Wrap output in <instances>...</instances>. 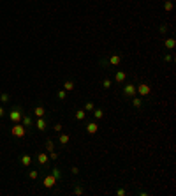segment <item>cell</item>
Instances as JSON below:
<instances>
[{
  "label": "cell",
  "instance_id": "obj_29",
  "mask_svg": "<svg viewBox=\"0 0 176 196\" xmlns=\"http://www.w3.org/2000/svg\"><path fill=\"white\" fill-rule=\"evenodd\" d=\"M48 156H49V159H53V161H56V159H58V154H56L55 150H53V152H48Z\"/></svg>",
  "mask_w": 176,
  "mask_h": 196
},
{
  "label": "cell",
  "instance_id": "obj_6",
  "mask_svg": "<svg viewBox=\"0 0 176 196\" xmlns=\"http://www.w3.org/2000/svg\"><path fill=\"white\" fill-rule=\"evenodd\" d=\"M106 62H108V65H118V64L122 62V57H120L118 53H113L111 57L106 58Z\"/></svg>",
  "mask_w": 176,
  "mask_h": 196
},
{
  "label": "cell",
  "instance_id": "obj_23",
  "mask_svg": "<svg viewBox=\"0 0 176 196\" xmlns=\"http://www.w3.org/2000/svg\"><path fill=\"white\" fill-rule=\"evenodd\" d=\"M93 108H95V104H93L92 101H86V104H85V111H93Z\"/></svg>",
  "mask_w": 176,
  "mask_h": 196
},
{
  "label": "cell",
  "instance_id": "obj_8",
  "mask_svg": "<svg viewBox=\"0 0 176 196\" xmlns=\"http://www.w3.org/2000/svg\"><path fill=\"white\" fill-rule=\"evenodd\" d=\"M35 127H37L39 131H44V129L48 127V122H46V118H44V117H37V122H35Z\"/></svg>",
  "mask_w": 176,
  "mask_h": 196
},
{
  "label": "cell",
  "instance_id": "obj_11",
  "mask_svg": "<svg viewBox=\"0 0 176 196\" xmlns=\"http://www.w3.org/2000/svg\"><path fill=\"white\" fill-rule=\"evenodd\" d=\"M21 122H23V126H25V127H32V126H33V120H32V117H30V115H25V113H23V118H21Z\"/></svg>",
  "mask_w": 176,
  "mask_h": 196
},
{
  "label": "cell",
  "instance_id": "obj_13",
  "mask_svg": "<svg viewBox=\"0 0 176 196\" xmlns=\"http://www.w3.org/2000/svg\"><path fill=\"white\" fill-rule=\"evenodd\" d=\"M33 115H35V117H44V115H46L44 106H35V108H33Z\"/></svg>",
  "mask_w": 176,
  "mask_h": 196
},
{
  "label": "cell",
  "instance_id": "obj_32",
  "mask_svg": "<svg viewBox=\"0 0 176 196\" xmlns=\"http://www.w3.org/2000/svg\"><path fill=\"white\" fill-rule=\"evenodd\" d=\"M71 173H72V175H78V173H79V168H78V166H72V168H71Z\"/></svg>",
  "mask_w": 176,
  "mask_h": 196
},
{
  "label": "cell",
  "instance_id": "obj_7",
  "mask_svg": "<svg viewBox=\"0 0 176 196\" xmlns=\"http://www.w3.org/2000/svg\"><path fill=\"white\" fill-rule=\"evenodd\" d=\"M125 80H127V73L125 71H116L115 73V81L116 83H123Z\"/></svg>",
  "mask_w": 176,
  "mask_h": 196
},
{
  "label": "cell",
  "instance_id": "obj_20",
  "mask_svg": "<svg viewBox=\"0 0 176 196\" xmlns=\"http://www.w3.org/2000/svg\"><path fill=\"white\" fill-rule=\"evenodd\" d=\"M69 140H71V138H69V134H60V136H58L60 145H67V143H69Z\"/></svg>",
  "mask_w": 176,
  "mask_h": 196
},
{
  "label": "cell",
  "instance_id": "obj_5",
  "mask_svg": "<svg viewBox=\"0 0 176 196\" xmlns=\"http://www.w3.org/2000/svg\"><path fill=\"white\" fill-rule=\"evenodd\" d=\"M56 182H58V180H56V179H55V177L49 173V175H46V177H44L42 186H44L46 189H51V187H55V184H56Z\"/></svg>",
  "mask_w": 176,
  "mask_h": 196
},
{
  "label": "cell",
  "instance_id": "obj_17",
  "mask_svg": "<svg viewBox=\"0 0 176 196\" xmlns=\"http://www.w3.org/2000/svg\"><path fill=\"white\" fill-rule=\"evenodd\" d=\"M63 90H65V92H72V90H74V81L67 80V81L63 83Z\"/></svg>",
  "mask_w": 176,
  "mask_h": 196
},
{
  "label": "cell",
  "instance_id": "obj_28",
  "mask_svg": "<svg viewBox=\"0 0 176 196\" xmlns=\"http://www.w3.org/2000/svg\"><path fill=\"white\" fill-rule=\"evenodd\" d=\"M65 97H67V92H65V90H60V92H58V99H60V101H63Z\"/></svg>",
  "mask_w": 176,
  "mask_h": 196
},
{
  "label": "cell",
  "instance_id": "obj_12",
  "mask_svg": "<svg viewBox=\"0 0 176 196\" xmlns=\"http://www.w3.org/2000/svg\"><path fill=\"white\" fill-rule=\"evenodd\" d=\"M19 163H21L23 166H30V164H32V157H30L28 154H23V156L19 157Z\"/></svg>",
  "mask_w": 176,
  "mask_h": 196
},
{
  "label": "cell",
  "instance_id": "obj_27",
  "mask_svg": "<svg viewBox=\"0 0 176 196\" xmlns=\"http://www.w3.org/2000/svg\"><path fill=\"white\" fill-rule=\"evenodd\" d=\"M28 177H30V179H32V180H35V179H37V177H39V172H37V170H32V172H30V173H28Z\"/></svg>",
  "mask_w": 176,
  "mask_h": 196
},
{
  "label": "cell",
  "instance_id": "obj_21",
  "mask_svg": "<svg viewBox=\"0 0 176 196\" xmlns=\"http://www.w3.org/2000/svg\"><path fill=\"white\" fill-rule=\"evenodd\" d=\"M132 106H134V108H141V106H143V99H138V95L132 97Z\"/></svg>",
  "mask_w": 176,
  "mask_h": 196
},
{
  "label": "cell",
  "instance_id": "obj_14",
  "mask_svg": "<svg viewBox=\"0 0 176 196\" xmlns=\"http://www.w3.org/2000/svg\"><path fill=\"white\" fill-rule=\"evenodd\" d=\"M164 46H166L167 50H173V48L176 46V41L173 39V37H167V39L164 41Z\"/></svg>",
  "mask_w": 176,
  "mask_h": 196
},
{
  "label": "cell",
  "instance_id": "obj_10",
  "mask_svg": "<svg viewBox=\"0 0 176 196\" xmlns=\"http://www.w3.org/2000/svg\"><path fill=\"white\" fill-rule=\"evenodd\" d=\"M97 131H99L97 122H88V124H86V133H88V134H95Z\"/></svg>",
  "mask_w": 176,
  "mask_h": 196
},
{
  "label": "cell",
  "instance_id": "obj_18",
  "mask_svg": "<svg viewBox=\"0 0 176 196\" xmlns=\"http://www.w3.org/2000/svg\"><path fill=\"white\" fill-rule=\"evenodd\" d=\"M92 113H93V117H95L97 120H100V118L104 117V111H102L100 108H93V111H92Z\"/></svg>",
  "mask_w": 176,
  "mask_h": 196
},
{
  "label": "cell",
  "instance_id": "obj_19",
  "mask_svg": "<svg viewBox=\"0 0 176 196\" xmlns=\"http://www.w3.org/2000/svg\"><path fill=\"white\" fill-rule=\"evenodd\" d=\"M85 117H86V111H85V110H78V111H76V120L81 122V120H85Z\"/></svg>",
  "mask_w": 176,
  "mask_h": 196
},
{
  "label": "cell",
  "instance_id": "obj_26",
  "mask_svg": "<svg viewBox=\"0 0 176 196\" xmlns=\"http://www.w3.org/2000/svg\"><path fill=\"white\" fill-rule=\"evenodd\" d=\"M164 62H175V55H173V53H167V55L164 57Z\"/></svg>",
  "mask_w": 176,
  "mask_h": 196
},
{
  "label": "cell",
  "instance_id": "obj_34",
  "mask_svg": "<svg viewBox=\"0 0 176 196\" xmlns=\"http://www.w3.org/2000/svg\"><path fill=\"white\" fill-rule=\"evenodd\" d=\"M125 193H127L125 189H118V191H116V195L118 196H125Z\"/></svg>",
  "mask_w": 176,
  "mask_h": 196
},
{
  "label": "cell",
  "instance_id": "obj_25",
  "mask_svg": "<svg viewBox=\"0 0 176 196\" xmlns=\"http://www.w3.org/2000/svg\"><path fill=\"white\" fill-rule=\"evenodd\" d=\"M9 99H11V95H9L7 92H2V94H0V101H2V103H7Z\"/></svg>",
  "mask_w": 176,
  "mask_h": 196
},
{
  "label": "cell",
  "instance_id": "obj_16",
  "mask_svg": "<svg viewBox=\"0 0 176 196\" xmlns=\"http://www.w3.org/2000/svg\"><path fill=\"white\" fill-rule=\"evenodd\" d=\"M51 175H53L56 180H62V172H60V168L53 166V168H51Z\"/></svg>",
  "mask_w": 176,
  "mask_h": 196
},
{
  "label": "cell",
  "instance_id": "obj_35",
  "mask_svg": "<svg viewBox=\"0 0 176 196\" xmlns=\"http://www.w3.org/2000/svg\"><path fill=\"white\" fill-rule=\"evenodd\" d=\"M4 115H5V110H4V108L0 106V117H4Z\"/></svg>",
  "mask_w": 176,
  "mask_h": 196
},
{
  "label": "cell",
  "instance_id": "obj_3",
  "mask_svg": "<svg viewBox=\"0 0 176 196\" xmlns=\"http://www.w3.org/2000/svg\"><path fill=\"white\" fill-rule=\"evenodd\" d=\"M136 90H138V94H139L141 97H148V95L152 94V87H150L148 83H145V81L136 83Z\"/></svg>",
  "mask_w": 176,
  "mask_h": 196
},
{
  "label": "cell",
  "instance_id": "obj_1",
  "mask_svg": "<svg viewBox=\"0 0 176 196\" xmlns=\"http://www.w3.org/2000/svg\"><path fill=\"white\" fill-rule=\"evenodd\" d=\"M122 94H123V97H127V99H132V97H136V95H138L136 83H125V85H123V90H122Z\"/></svg>",
  "mask_w": 176,
  "mask_h": 196
},
{
  "label": "cell",
  "instance_id": "obj_31",
  "mask_svg": "<svg viewBox=\"0 0 176 196\" xmlns=\"http://www.w3.org/2000/svg\"><path fill=\"white\" fill-rule=\"evenodd\" d=\"M53 129H55V131H56V133H60V131H62V129H63V126H62V124H60V122H58V124H55V127H53Z\"/></svg>",
  "mask_w": 176,
  "mask_h": 196
},
{
  "label": "cell",
  "instance_id": "obj_33",
  "mask_svg": "<svg viewBox=\"0 0 176 196\" xmlns=\"http://www.w3.org/2000/svg\"><path fill=\"white\" fill-rule=\"evenodd\" d=\"M169 28H167V25H160V34H166Z\"/></svg>",
  "mask_w": 176,
  "mask_h": 196
},
{
  "label": "cell",
  "instance_id": "obj_15",
  "mask_svg": "<svg viewBox=\"0 0 176 196\" xmlns=\"http://www.w3.org/2000/svg\"><path fill=\"white\" fill-rule=\"evenodd\" d=\"M46 150H48V152H53V150H55V140H53V138H48V140H46Z\"/></svg>",
  "mask_w": 176,
  "mask_h": 196
},
{
  "label": "cell",
  "instance_id": "obj_4",
  "mask_svg": "<svg viewBox=\"0 0 176 196\" xmlns=\"http://www.w3.org/2000/svg\"><path fill=\"white\" fill-rule=\"evenodd\" d=\"M9 118H11V122H12V124L21 122V118H23V111H21V108H19V106L12 108V110L9 111Z\"/></svg>",
  "mask_w": 176,
  "mask_h": 196
},
{
  "label": "cell",
  "instance_id": "obj_24",
  "mask_svg": "<svg viewBox=\"0 0 176 196\" xmlns=\"http://www.w3.org/2000/svg\"><path fill=\"white\" fill-rule=\"evenodd\" d=\"M111 85H113V81H111L109 78H104V80H102V87H104V88H109Z\"/></svg>",
  "mask_w": 176,
  "mask_h": 196
},
{
  "label": "cell",
  "instance_id": "obj_30",
  "mask_svg": "<svg viewBox=\"0 0 176 196\" xmlns=\"http://www.w3.org/2000/svg\"><path fill=\"white\" fill-rule=\"evenodd\" d=\"M74 195H83V187H81V186H76V187H74Z\"/></svg>",
  "mask_w": 176,
  "mask_h": 196
},
{
  "label": "cell",
  "instance_id": "obj_2",
  "mask_svg": "<svg viewBox=\"0 0 176 196\" xmlns=\"http://www.w3.org/2000/svg\"><path fill=\"white\" fill-rule=\"evenodd\" d=\"M25 134H26V127L23 126V124H14L12 127H11V136H14V138H25Z\"/></svg>",
  "mask_w": 176,
  "mask_h": 196
},
{
  "label": "cell",
  "instance_id": "obj_22",
  "mask_svg": "<svg viewBox=\"0 0 176 196\" xmlns=\"http://www.w3.org/2000/svg\"><path fill=\"white\" fill-rule=\"evenodd\" d=\"M164 11H166V12H171V11H173V2H171V0H166V2H164Z\"/></svg>",
  "mask_w": 176,
  "mask_h": 196
},
{
  "label": "cell",
  "instance_id": "obj_9",
  "mask_svg": "<svg viewBox=\"0 0 176 196\" xmlns=\"http://www.w3.org/2000/svg\"><path fill=\"white\" fill-rule=\"evenodd\" d=\"M48 161H49V156H48V154H44V152L37 154V163H39L41 166H46V164H48Z\"/></svg>",
  "mask_w": 176,
  "mask_h": 196
}]
</instances>
